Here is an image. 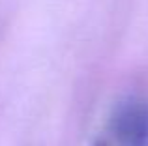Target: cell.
Listing matches in <instances>:
<instances>
[{
  "instance_id": "cell-1",
  "label": "cell",
  "mask_w": 148,
  "mask_h": 146,
  "mask_svg": "<svg viewBox=\"0 0 148 146\" xmlns=\"http://www.w3.org/2000/svg\"><path fill=\"white\" fill-rule=\"evenodd\" d=\"M92 146H148V98L127 96L120 99Z\"/></svg>"
}]
</instances>
